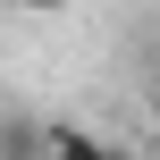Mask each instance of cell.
<instances>
[{
  "mask_svg": "<svg viewBox=\"0 0 160 160\" xmlns=\"http://www.w3.org/2000/svg\"><path fill=\"white\" fill-rule=\"evenodd\" d=\"M143 160H160V118H152V135H143Z\"/></svg>",
  "mask_w": 160,
  "mask_h": 160,
  "instance_id": "277c9868",
  "label": "cell"
},
{
  "mask_svg": "<svg viewBox=\"0 0 160 160\" xmlns=\"http://www.w3.org/2000/svg\"><path fill=\"white\" fill-rule=\"evenodd\" d=\"M8 8H25V17H59L68 0H8Z\"/></svg>",
  "mask_w": 160,
  "mask_h": 160,
  "instance_id": "3957f363",
  "label": "cell"
},
{
  "mask_svg": "<svg viewBox=\"0 0 160 160\" xmlns=\"http://www.w3.org/2000/svg\"><path fill=\"white\" fill-rule=\"evenodd\" d=\"M0 160H42V118L8 110V118H0Z\"/></svg>",
  "mask_w": 160,
  "mask_h": 160,
  "instance_id": "7a4b0ae2",
  "label": "cell"
},
{
  "mask_svg": "<svg viewBox=\"0 0 160 160\" xmlns=\"http://www.w3.org/2000/svg\"><path fill=\"white\" fill-rule=\"evenodd\" d=\"M42 160H143V152L84 127V118H42Z\"/></svg>",
  "mask_w": 160,
  "mask_h": 160,
  "instance_id": "6da1fadb",
  "label": "cell"
}]
</instances>
